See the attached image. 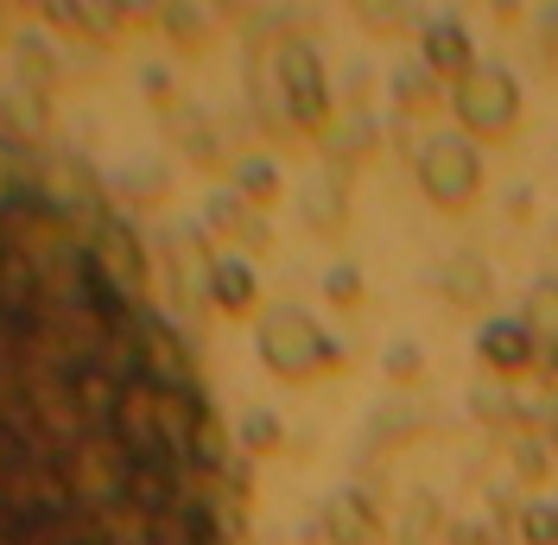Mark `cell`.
I'll list each match as a JSON object with an SVG mask.
<instances>
[{
	"label": "cell",
	"instance_id": "obj_1",
	"mask_svg": "<svg viewBox=\"0 0 558 545\" xmlns=\"http://www.w3.org/2000/svg\"><path fill=\"white\" fill-rule=\"evenodd\" d=\"M96 197L0 153V545H229V457L191 349Z\"/></svg>",
	"mask_w": 558,
	"mask_h": 545
},
{
	"label": "cell",
	"instance_id": "obj_2",
	"mask_svg": "<svg viewBox=\"0 0 558 545\" xmlns=\"http://www.w3.org/2000/svg\"><path fill=\"white\" fill-rule=\"evenodd\" d=\"M260 362H267L279 380H312L317 368H337V362H343V342L330 337L312 311L279 305V311L260 317Z\"/></svg>",
	"mask_w": 558,
	"mask_h": 545
},
{
	"label": "cell",
	"instance_id": "obj_3",
	"mask_svg": "<svg viewBox=\"0 0 558 545\" xmlns=\"http://www.w3.org/2000/svg\"><path fill=\"white\" fill-rule=\"evenodd\" d=\"M418 191L438 209H470L483 197V146L463 134H432L418 146Z\"/></svg>",
	"mask_w": 558,
	"mask_h": 545
},
{
	"label": "cell",
	"instance_id": "obj_4",
	"mask_svg": "<svg viewBox=\"0 0 558 545\" xmlns=\"http://www.w3.org/2000/svg\"><path fill=\"white\" fill-rule=\"evenodd\" d=\"M451 114L463 121V140H501L521 121V83L501 64H476L451 89Z\"/></svg>",
	"mask_w": 558,
	"mask_h": 545
},
{
	"label": "cell",
	"instance_id": "obj_5",
	"mask_svg": "<svg viewBox=\"0 0 558 545\" xmlns=\"http://www.w3.org/2000/svg\"><path fill=\"white\" fill-rule=\"evenodd\" d=\"M274 70H279V96H286V114L292 128L317 134L330 121V83H324V58H317L312 38H286L274 51Z\"/></svg>",
	"mask_w": 558,
	"mask_h": 545
},
{
	"label": "cell",
	"instance_id": "obj_6",
	"mask_svg": "<svg viewBox=\"0 0 558 545\" xmlns=\"http://www.w3.org/2000/svg\"><path fill=\"white\" fill-rule=\"evenodd\" d=\"M476 355H483L488 375L521 380L539 362V342H533V330H526L521 317H488L483 330H476Z\"/></svg>",
	"mask_w": 558,
	"mask_h": 545
},
{
	"label": "cell",
	"instance_id": "obj_7",
	"mask_svg": "<svg viewBox=\"0 0 558 545\" xmlns=\"http://www.w3.org/2000/svg\"><path fill=\"white\" fill-rule=\"evenodd\" d=\"M418 45H425V70H432V76L463 83V76L476 70V45H470V33H463V20H451V13L425 20V26H418Z\"/></svg>",
	"mask_w": 558,
	"mask_h": 545
},
{
	"label": "cell",
	"instance_id": "obj_8",
	"mask_svg": "<svg viewBox=\"0 0 558 545\" xmlns=\"http://www.w3.org/2000/svg\"><path fill=\"white\" fill-rule=\"evenodd\" d=\"M324 533H330V545H375L381 520H375V508H368L362 488H343V495L324 501Z\"/></svg>",
	"mask_w": 558,
	"mask_h": 545
},
{
	"label": "cell",
	"instance_id": "obj_9",
	"mask_svg": "<svg viewBox=\"0 0 558 545\" xmlns=\"http://www.w3.org/2000/svg\"><path fill=\"white\" fill-rule=\"evenodd\" d=\"M209 299L229 311V317L254 311V299H260V279H254V267H247L242 254H222V261H209Z\"/></svg>",
	"mask_w": 558,
	"mask_h": 545
},
{
	"label": "cell",
	"instance_id": "obj_10",
	"mask_svg": "<svg viewBox=\"0 0 558 545\" xmlns=\"http://www.w3.org/2000/svg\"><path fill=\"white\" fill-rule=\"evenodd\" d=\"M204 222L209 229H222V235H242V241H267V222L247 209V197L242 191H216L204 204Z\"/></svg>",
	"mask_w": 558,
	"mask_h": 545
},
{
	"label": "cell",
	"instance_id": "obj_11",
	"mask_svg": "<svg viewBox=\"0 0 558 545\" xmlns=\"http://www.w3.org/2000/svg\"><path fill=\"white\" fill-rule=\"evenodd\" d=\"M400 545H432L438 533H445V513H438V495L432 488H413L407 495V508H400Z\"/></svg>",
	"mask_w": 558,
	"mask_h": 545
},
{
	"label": "cell",
	"instance_id": "obj_12",
	"mask_svg": "<svg viewBox=\"0 0 558 545\" xmlns=\"http://www.w3.org/2000/svg\"><path fill=\"white\" fill-rule=\"evenodd\" d=\"M445 292H451L457 305H488L495 299V279H488V261H476V254H457L451 267H445Z\"/></svg>",
	"mask_w": 558,
	"mask_h": 545
},
{
	"label": "cell",
	"instance_id": "obj_13",
	"mask_svg": "<svg viewBox=\"0 0 558 545\" xmlns=\"http://www.w3.org/2000/svg\"><path fill=\"white\" fill-rule=\"evenodd\" d=\"M521 324L533 330V342H558V279H539V286L526 292Z\"/></svg>",
	"mask_w": 558,
	"mask_h": 545
},
{
	"label": "cell",
	"instance_id": "obj_14",
	"mask_svg": "<svg viewBox=\"0 0 558 545\" xmlns=\"http://www.w3.org/2000/svg\"><path fill=\"white\" fill-rule=\"evenodd\" d=\"M393 102L413 108V114H425V108H438V76L425 70V58L407 70H393Z\"/></svg>",
	"mask_w": 558,
	"mask_h": 545
},
{
	"label": "cell",
	"instance_id": "obj_15",
	"mask_svg": "<svg viewBox=\"0 0 558 545\" xmlns=\"http://www.w3.org/2000/svg\"><path fill=\"white\" fill-rule=\"evenodd\" d=\"M470 407H476V419H488V425H501V432H514V425H521L526 432V407L521 400H514V393H501V387H476V393H470Z\"/></svg>",
	"mask_w": 558,
	"mask_h": 545
},
{
	"label": "cell",
	"instance_id": "obj_16",
	"mask_svg": "<svg viewBox=\"0 0 558 545\" xmlns=\"http://www.w3.org/2000/svg\"><path fill=\"white\" fill-rule=\"evenodd\" d=\"M508 457H514V476H521V482H546V476H553V450H546L539 432H514Z\"/></svg>",
	"mask_w": 558,
	"mask_h": 545
},
{
	"label": "cell",
	"instance_id": "obj_17",
	"mask_svg": "<svg viewBox=\"0 0 558 545\" xmlns=\"http://www.w3.org/2000/svg\"><path fill=\"white\" fill-rule=\"evenodd\" d=\"M235 191H242L247 204L279 197V166H274V159H242V166H235Z\"/></svg>",
	"mask_w": 558,
	"mask_h": 545
},
{
	"label": "cell",
	"instance_id": "obj_18",
	"mask_svg": "<svg viewBox=\"0 0 558 545\" xmlns=\"http://www.w3.org/2000/svg\"><path fill=\"white\" fill-rule=\"evenodd\" d=\"M305 216H312L317 229H337L343 222V184L337 178H317L312 191H305Z\"/></svg>",
	"mask_w": 558,
	"mask_h": 545
},
{
	"label": "cell",
	"instance_id": "obj_19",
	"mask_svg": "<svg viewBox=\"0 0 558 545\" xmlns=\"http://www.w3.org/2000/svg\"><path fill=\"white\" fill-rule=\"evenodd\" d=\"M242 444L247 450H279L286 444V432H279V412H267V407H254V412H242Z\"/></svg>",
	"mask_w": 558,
	"mask_h": 545
},
{
	"label": "cell",
	"instance_id": "obj_20",
	"mask_svg": "<svg viewBox=\"0 0 558 545\" xmlns=\"http://www.w3.org/2000/svg\"><path fill=\"white\" fill-rule=\"evenodd\" d=\"M521 540L526 545H558V508H553V501L521 508Z\"/></svg>",
	"mask_w": 558,
	"mask_h": 545
},
{
	"label": "cell",
	"instance_id": "obj_21",
	"mask_svg": "<svg viewBox=\"0 0 558 545\" xmlns=\"http://www.w3.org/2000/svg\"><path fill=\"white\" fill-rule=\"evenodd\" d=\"M324 299H330V305H355V299H362V272L355 267H330L324 272Z\"/></svg>",
	"mask_w": 558,
	"mask_h": 545
},
{
	"label": "cell",
	"instance_id": "obj_22",
	"mask_svg": "<svg viewBox=\"0 0 558 545\" xmlns=\"http://www.w3.org/2000/svg\"><path fill=\"white\" fill-rule=\"evenodd\" d=\"M387 375L393 380H418L425 375V355H418L413 342H393V349H387Z\"/></svg>",
	"mask_w": 558,
	"mask_h": 545
},
{
	"label": "cell",
	"instance_id": "obj_23",
	"mask_svg": "<svg viewBox=\"0 0 558 545\" xmlns=\"http://www.w3.org/2000/svg\"><path fill=\"white\" fill-rule=\"evenodd\" d=\"M445 540H451V545H501V533L483 526V520H451V526H445Z\"/></svg>",
	"mask_w": 558,
	"mask_h": 545
},
{
	"label": "cell",
	"instance_id": "obj_24",
	"mask_svg": "<svg viewBox=\"0 0 558 545\" xmlns=\"http://www.w3.org/2000/svg\"><path fill=\"white\" fill-rule=\"evenodd\" d=\"M539 368H546V375L558 380V342H546V349H539Z\"/></svg>",
	"mask_w": 558,
	"mask_h": 545
}]
</instances>
